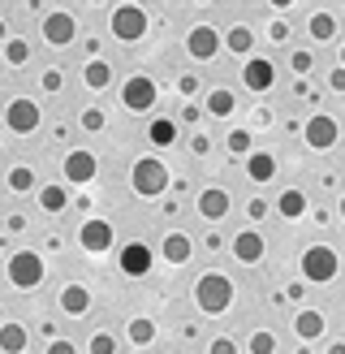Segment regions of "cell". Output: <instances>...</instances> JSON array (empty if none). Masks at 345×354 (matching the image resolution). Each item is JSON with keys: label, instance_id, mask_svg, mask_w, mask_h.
I'll return each mask as SVG.
<instances>
[{"label": "cell", "instance_id": "obj_24", "mask_svg": "<svg viewBox=\"0 0 345 354\" xmlns=\"http://www.w3.org/2000/svg\"><path fill=\"white\" fill-rule=\"evenodd\" d=\"M82 78H86V86H91V91H103V86L112 82V69H108V61H91L82 69Z\"/></svg>", "mask_w": 345, "mask_h": 354}, {"label": "cell", "instance_id": "obj_18", "mask_svg": "<svg viewBox=\"0 0 345 354\" xmlns=\"http://www.w3.org/2000/svg\"><path fill=\"white\" fill-rule=\"evenodd\" d=\"M61 311H69V315L91 311V290H82V286H65V290H61Z\"/></svg>", "mask_w": 345, "mask_h": 354}, {"label": "cell", "instance_id": "obj_5", "mask_svg": "<svg viewBox=\"0 0 345 354\" xmlns=\"http://www.w3.org/2000/svg\"><path fill=\"white\" fill-rule=\"evenodd\" d=\"M112 35H117L121 44L143 39V35H147V13L138 9V5H121V9H112Z\"/></svg>", "mask_w": 345, "mask_h": 354}, {"label": "cell", "instance_id": "obj_8", "mask_svg": "<svg viewBox=\"0 0 345 354\" xmlns=\"http://www.w3.org/2000/svg\"><path fill=\"white\" fill-rule=\"evenodd\" d=\"M43 39L52 48H69L78 39V22H74V13H48L43 17Z\"/></svg>", "mask_w": 345, "mask_h": 354}, {"label": "cell", "instance_id": "obj_34", "mask_svg": "<svg viewBox=\"0 0 345 354\" xmlns=\"http://www.w3.org/2000/svg\"><path fill=\"white\" fill-rule=\"evenodd\" d=\"M310 65H315V57H310L306 48H302V52H293V57H289V69H293V74H310Z\"/></svg>", "mask_w": 345, "mask_h": 354}, {"label": "cell", "instance_id": "obj_9", "mask_svg": "<svg viewBox=\"0 0 345 354\" xmlns=\"http://www.w3.org/2000/svg\"><path fill=\"white\" fill-rule=\"evenodd\" d=\"M95 173H99L95 151H69V156H65V177H69V186H86V182H95Z\"/></svg>", "mask_w": 345, "mask_h": 354}, {"label": "cell", "instance_id": "obj_15", "mask_svg": "<svg viewBox=\"0 0 345 354\" xmlns=\"http://www.w3.org/2000/svg\"><path fill=\"white\" fill-rule=\"evenodd\" d=\"M233 259L237 263H259L264 259V238H259L255 229H241V234L233 238Z\"/></svg>", "mask_w": 345, "mask_h": 354}, {"label": "cell", "instance_id": "obj_43", "mask_svg": "<svg viewBox=\"0 0 345 354\" xmlns=\"http://www.w3.org/2000/svg\"><path fill=\"white\" fill-rule=\"evenodd\" d=\"M190 147H195L199 156H207V147H212V143H207V138H203V134H195V143H190Z\"/></svg>", "mask_w": 345, "mask_h": 354}, {"label": "cell", "instance_id": "obj_47", "mask_svg": "<svg viewBox=\"0 0 345 354\" xmlns=\"http://www.w3.org/2000/svg\"><path fill=\"white\" fill-rule=\"evenodd\" d=\"M341 69H345V48H341Z\"/></svg>", "mask_w": 345, "mask_h": 354}, {"label": "cell", "instance_id": "obj_6", "mask_svg": "<svg viewBox=\"0 0 345 354\" xmlns=\"http://www.w3.org/2000/svg\"><path fill=\"white\" fill-rule=\"evenodd\" d=\"M302 134H306V143H310V151H328L341 138V126H337V117H328V113H319V117H310L306 126H302Z\"/></svg>", "mask_w": 345, "mask_h": 354}, {"label": "cell", "instance_id": "obj_39", "mask_svg": "<svg viewBox=\"0 0 345 354\" xmlns=\"http://www.w3.org/2000/svg\"><path fill=\"white\" fill-rule=\"evenodd\" d=\"M246 212H250L255 221H264V216H268V203H264V199H250V207H246Z\"/></svg>", "mask_w": 345, "mask_h": 354}, {"label": "cell", "instance_id": "obj_36", "mask_svg": "<svg viewBox=\"0 0 345 354\" xmlns=\"http://www.w3.org/2000/svg\"><path fill=\"white\" fill-rule=\"evenodd\" d=\"M82 126H86V130H103V113H99V109H86V113H82Z\"/></svg>", "mask_w": 345, "mask_h": 354}, {"label": "cell", "instance_id": "obj_40", "mask_svg": "<svg viewBox=\"0 0 345 354\" xmlns=\"http://www.w3.org/2000/svg\"><path fill=\"white\" fill-rule=\"evenodd\" d=\"M328 86H333V91H345V69H341V65L333 69V78H328Z\"/></svg>", "mask_w": 345, "mask_h": 354}, {"label": "cell", "instance_id": "obj_27", "mask_svg": "<svg viewBox=\"0 0 345 354\" xmlns=\"http://www.w3.org/2000/svg\"><path fill=\"white\" fill-rule=\"evenodd\" d=\"M333 35H337L333 13H310V39H333Z\"/></svg>", "mask_w": 345, "mask_h": 354}, {"label": "cell", "instance_id": "obj_3", "mask_svg": "<svg viewBox=\"0 0 345 354\" xmlns=\"http://www.w3.org/2000/svg\"><path fill=\"white\" fill-rule=\"evenodd\" d=\"M9 281H13L17 290H34L43 281V255H34V251L9 255Z\"/></svg>", "mask_w": 345, "mask_h": 354}, {"label": "cell", "instance_id": "obj_21", "mask_svg": "<svg viewBox=\"0 0 345 354\" xmlns=\"http://www.w3.org/2000/svg\"><path fill=\"white\" fill-rule=\"evenodd\" d=\"M190 251H195V242H190L186 234H168V238H164V259H168V263H186Z\"/></svg>", "mask_w": 345, "mask_h": 354}, {"label": "cell", "instance_id": "obj_42", "mask_svg": "<svg viewBox=\"0 0 345 354\" xmlns=\"http://www.w3.org/2000/svg\"><path fill=\"white\" fill-rule=\"evenodd\" d=\"M177 86H181V95H195V91H199V78H190V74H186Z\"/></svg>", "mask_w": 345, "mask_h": 354}, {"label": "cell", "instance_id": "obj_1", "mask_svg": "<svg viewBox=\"0 0 345 354\" xmlns=\"http://www.w3.org/2000/svg\"><path fill=\"white\" fill-rule=\"evenodd\" d=\"M195 303H199V311H207V315L229 311V307H233V281L224 277V272H203V277L195 281Z\"/></svg>", "mask_w": 345, "mask_h": 354}, {"label": "cell", "instance_id": "obj_10", "mask_svg": "<svg viewBox=\"0 0 345 354\" xmlns=\"http://www.w3.org/2000/svg\"><path fill=\"white\" fill-rule=\"evenodd\" d=\"M5 121L13 134H34V126H39V104L34 100H13L5 109Z\"/></svg>", "mask_w": 345, "mask_h": 354}, {"label": "cell", "instance_id": "obj_30", "mask_svg": "<svg viewBox=\"0 0 345 354\" xmlns=\"http://www.w3.org/2000/svg\"><path fill=\"white\" fill-rule=\"evenodd\" d=\"M126 333H130L134 346H151V342H155V324H151V320H130Z\"/></svg>", "mask_w": 345, "mask_h": 354}, {"label": "cell", "instance_id": "obj_46", "mask_svg": "<svg viewBox=\"0 0 345 354\" xmlns=\"http://www.w3.org/2000/svg\"><path fill=\"white\" fill-rule=\"evenodd\" d=\"M337 212H341V221H345V194H341V207H337Z\"/></svg>", "mask_w": 345, "mask_h": 354}, {"label": "cell", "instance_id": "obj_44", "mask_svg": "<svg viewBox=\"0 0 345 354\" xmlns=\"http://www.w3.org/2000/svg\"><path fill=\"white\" fill-rule=\"evenodd\" d=\"M328 354H345V342H333V346H328Z\"/></svg>", "mask_w": 345, "mask_h": 354}, {"label": "cell", "instance_id": "obj_45", "mask_svg": "<svg viewBox=\"0 0 345 354\" xmlns=\"http://www.w3.org/2000/svg\"><path fill=\"white\" fill-rule=\"evenodd\" d=\"M5 35H9V30H5V17H0V44H5Z\"/></svg>", "mask_w": 345, "mask_h": 354}, {"label": "cell", "instance_id": "obj_37", "mask_svg": "<svg viewBox=\"0 0 345 354\" xmlns=\"http://www.w3.org/2000/svg\"><path fill=\"white\" fill-rule=\"evenodd\" d=\"M207 354H237V346H233L229 337H216L212 346H207Z\"/></svg>", "mask_w": 345, "mask_h": 354}, {"label": "cell", "instance_id": "obj_38", "mask_svg": "<svg viewBox=\"0 0 345 354\" xmlns=\"http://www.w3.org/2000/svg\"><path fill=\"white\" fill-rule=\"evenodd\" d=\"M43 91H61V74H57V69H48V74H43Z\"/></svg>", "mask_w": 345, "mask_h": 354}, {"label": "cell", "instance_id": "obj_20", "mask_svg": "<svg viewBox=\"0 0 345 354\" xmlns=\"http://www.w3.org/2000/svg\"><path fill=\"white\" fill-rule=\"evenodd\" d=\"M26 328L22 324H0V350H5V354H22L26 350Z\"/></svg>", "mask_w": 345, "mask_h": 354}, {"label": "cell", "instance_id": "obj_17", "mask_svg": "<svg viewBox=\"0 0 345 354\" xmlns=\"http://www.w3.org/2000/svg\"><path fill=\"white\" fill-rule=\"evenodd\" d=\"M246 173H250V182H272L276 177V156L272 151H250L246 156Z\"/></svg>", "mask_w": 345, "mask_h": 354}, {"label": "cell", "instance_id": "obj_19", "mask_svg": "<svg viewBox=\"0 0 345 354\" xmlns=\"http://www.w3.org/2000/svg\"><path fill=\"white\" fill-rule=\"evenodd\" d=\"M276 212H281L285 221H298L306 212V194L302 190H281V199H276Z\"/></svg>", "mask_w": 345, "mask_h": 354}, {"label": "cell", "instance_id": "obj_26", "mask_svg": "<svg viewBox=\"0 0 345 354\" xmlns=\"http://www.w3.org/2000/svg\"><path fill=\"white\" fill-rule=\"evenodd\" d=\"M233 91H224V86H216V91H207V113L212 117H229L233 113Z\"/></svg>", "mask_w": 345, "mask_h": 354}, {"label": "cell", "instance_id": "obj_31", "mask_svg": "<svg viewBox=\"0 0 345 354\" xmlns=\"http://www.w3.org/2000/svg\"><path fill=\"white\" fill-rule=\"evenodd\" d=\"M246 350H250V354H276V337H272L268 328H259V333H250Z\"/></svg>", "mask_w": 345, "mask_h": 354}, {"label": "cell", "instance_id": "obj_14", "mask_svg": "<svg viewBox=\"0 0 345 354\" xmlns=\"http://www.w3.org/2000/svg\"><path fill=\"white\" fill-rule=\"evenodd\" d=\"M241 82H246L250 91H268V86L276 82V65L264 61V57H255V61H246V69H241Z\"/></svg>", "mask_w": 345, "mask_h": 354}, {"label": "cell", "instance_id": "obj_28", "mask_svg": "<svg viewBox=\"0 0 345 354\" xmlns=\"http://www.w3.org/2000/svg\"><path fill=\"white\" fill-rule=\"evenodd\" d=\"M224 44H229V52H237V57H246V52L255 48V35H250V26H233Z\"/></svg>", "mask_w": 345, "mask_h": 354}, {"label": "cell", "instance_id": "obj_11", "mask_svg": "<svg viewBox=\"0 0 345 354\" xmlns=\"http://www.w3.org/2000/svg\"><path fill=\"white\" fill-rule=\"evenodd\" d=\"M78 242H82V251L103 255V251L112 246V225H108V221H82V229H78Z\"/></svg>", "mask_w": 345, "mask_h": 354}, {"label": "cell", "instance_id": "obj_12", "mask_svg": "<svg viewBox=\"0 0 345 354\" xmlns=\"http://www.w3.org/2000/svg\"><path fill=\"white\" fill-rule=\"evenodd\" d=\"M121 272L126 277H147L151 272V246L147 242H126L121 246Z\"/></svg>", "mask_w": 345, "mask_h": 354}, {"label": "cell", "instance_id": "obj_32", "mask_svg": "<svg viewBox=\"0 0 345 354\" xmlns=\"http://www.w3.org/2000/svg\"><path fill=\"white\" fill-rule=\"evenodd\" d=\"M5 61H9V65H26V61H30V44H26V39H9V44H5Z\"/></svg>", "mask_w": 345, "mask_h": 354}, {"label": "cell", "instance_id": "obj_7", "mask_svg": "<svg viewBox=\"0 0 345 354\" xmlns=\"http://www.w3.org/2000/svg\"><path fill=\"white\" fill-rule=\"evenodd\" d=\"M121 104H126L130 113H147L151 104H155V82H151L147 74H134V78L126 82V91H121Z\"/></svg>", "mask_w": 345, "mask_h": 354}, {"label": "cell", "instance_id": "obj_25", "mask_svg": "<svg viewBox=\"0 0 345 354\" xmlns=\"http://www.w3.org/2000/svg\"><path fill=\"white\" fill-rule=\"evenodd\" d=\"M147 138H151L155 147H168L172 138H177V126H172V117H155V121H151V130H147Z\"/></svg>", "mask_w": 345, "mask_h": 354}, {"label": "cell", "instance_id": "obj_33", "mask_svg": "<svg viewBox=\"0 0 345 354\" xmlns=\"http://www.w3.org/2000/svg\"><path fill=\"white\" fill-rule=\"evenodd\" d=\"M229 151H233V156H250V134H246V130H233V134H229Z\"/></svg>", "mask_w": 345, "mask_h": 354}, {"label": "cell", "instance_id": "obj_22", "mask_svg": "<svg viewBox=\"0 0 345 354\" xmlns=\"http://www.w3.org/2000/svg\"><path fill=\"white\" fill-rule=\"evenodd\" d=\"M293 328H298V337L315 342V337H324V315L319 311H302L298 320H293Z\"/></svg>", "mask_w": 345, "mask_h": 354}, {"label": "cell", "instance_id": "obj_23", "mask_svg": "<svg viewBox=\"0 0 345 354\" xmlns=\"http://www.w3.org/2000/svg\"><path fill=\"white\" fill-rule=\"evenodd\" d=\"M39 207L43 212H65L69 207V190L65 186H39Z\"/></svg>", "mask_w": 345, "mask_h": 354}, {"label": "cell", "instance_id": "obj_16", "mask_svg": "<svg viewBox=\"0 0 345 354\" xmlns=\"http://www.w3.org/2000/svg\"><path fill=\"white\" fill-rule=\"evenodd\" d=\"M224 212H229V190L207 186V190L199 194V216H203V221H220Z\"/></svg>", "mask_w": 345, "mask_h": 354}, {"label": "cell", "instance_id": "obj_41", "mask_svg": "<svg viewBox=\"0 0 345 354\" xmlns=\"http://www.w3.org/2000/svg\"><path fill=\"white\" fill-rule=\"evenodd\" d=\"M48 354H78V350H74V342H52Z\"/></svg>", "mask_w": 345, "mask_h": 354}, {"label": "cell", "instance_id": "obj_35", "mask_svg": "<svg viewBox=\"0 0 345 354\" xmlns=\"http://www.w3.org/2000/svg\"><path fill=\"white\" fill-rule=\"evenodd\" d=\"M91 354H117V342L108 337V333H95V337H91Z\"/></svg>", "mask_w": 345, "mask_h": 354}, {"label": "cell", "instance_id": "obj_2", "mask_svg": "<svg viewBox=\"0 0 345 354\" xmlns=\"http://www.w3.org/2000/svg\"><path fill=\"white\" fill-rule=\"evenodd\" d=\"M337 268H341V259H337L333 246H306L302 251V277L306 281H333Z\"/></svg>", "mask_w": 345, "mask_h": 354}, {"label": "cell", "instance_id": "obj_29", "mask_svg": "<svg viewBox=\"0 0 345 354\" xmlns=\"http://www.w3.org/2000/svg\"><path fill=\"white\" fill-rule=\"evenodd\" d=\"M9 190H13V194H30V190H34V173H30L26 165H17V169L9 173Z\"/></svg>", "mask_w": 345, "mask_h": 354}, {"label": "cell", "instance_id": "obj_4", "mask_svg": "<svg viewBox=\"0 0 345 354\" xmlns=\"http://www.w3.org/2000/svg\"><path fill=\"white\" fill-rule=\"evenodd\" d=\"M130 182H134V190L138 194H147V199H155L164 186H168V169L155 160V156H147V160H138L134 165V173H130Z\"/></svg>", "mask_w": 345, "mask_h": 354}, {"label": "cell", "instance_id": "obj_13", "mask_svg": "<svg viewBox=\"0 0 345 354\" xmlns=\"http://www.w3.org/2000/svg\"><path fill=\"white\" fill-rule=\"evenodd\" d=\"M186 48H190V57H195V61H212L216 52H220V35L212 26H195V30L186 35Z\"/></svg>", "mask_w": 345, "mask_h": 354}]
</instances>
